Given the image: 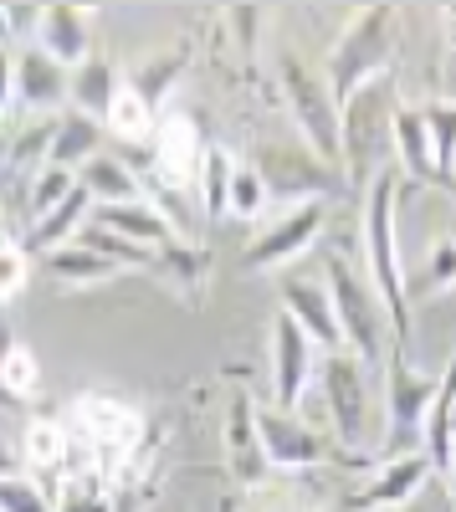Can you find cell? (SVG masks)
<instances>
[{"label":"cell","mask_w":456,"mask_h":512,"mask_svg":"<svg viewBox=\"0 0 456 512\" xmlns=\"http://www.w3.org/2000/svg\"><path fill=\"white\" fill-rule=\"evenodd\" d=\"M364 267H369V282H375L385 313L400 323L405 333V318H410V292H405V267H400V226H395V175L380 169L375 185H369V200H364Z\"/></svg>","instance_id":"1"},{"label":"cell","mask_w":456,"mask_h":512,"mask_svg":"<svg viewBox=\"0 0 456 512\" xmlns=\"http://www.w3.org/2000/svg\"><path fill=\"white\" fill-rule=\"evenodd\" d=\"M328 277V292H334V308H339V323H344V344L369 364V359H380V349H385V303H380V292H375V282L369 277H359L354 272V262L344 251H328V267H323Z\"/></svg>","instance_id":"2"},{"label":"cell","mask_w":456,"mask_h":512,"mask_svg":"<svg viewBox=\"0 0 456 512\" xmlns=\"http://www.w3.org/2000/svg\"><path fill=\"white\" fill-rule=\"evenodd\" d=\"M282 82H287V103L298 113V128L308 149L334 169L344 159V108L328 88V77H318L313 67H303L298 57H282Z\"/></svg>","instance_id":"3"},{"label":"cell","mask_w":456,"mask_h":512,"mask_svg":"<svg viewBox=\"0 0 456 512\" xmlns=\"http://www.w3.org/2000/svg\"><path fill=\"white\" fill-rule=\"evenodd\" d=\"M385 62H390V11L375 6L339 36L334 52H328V88H334L339 108L354 93H364L369 82H375V72H385Z\"/></svg>","instance_id":"4"},{"label":"cell","mask_w":456,"mask_h":512,"mask_svg":"<svg viewBox=\"0 0 456 512\" xmlns=\"http://www.w3.org/2000/svg\"><path fill=\"white\" fill-rule=\"evenodd\" d=\"M318 384H323V415L334 420V436L344 446L364 441L369 425V390H364V359L354 349L323 354L318 359Z\"/></svg>","instance_id":"5"},{"label":"cell","mask_w":456,"mask_h":512,"mask_svg":"<svg viewBox=\"0 0 456 512\" xmlns=\"http://www.w3.org/2000/svg\"><path fill=\"white\" fill-rule=\"evenodd\" d=\"M318 359H323V349L287 313H277L272 318V395H277V410L298 415L303 395L318 379Z\"/></svg>","instance_id":"6"},{"label":"cell","mask_w":456,"mask_h":512,"mask_svg":"<svg viewBox=\"0 0 456 512\" xmlns=\"http://www.w3.org/2000/svg\"><path fill=\"white\" fill-rule=\"evenodd\" d=\"M323 221H328V200H308V205H298V210H287L277 226H267L252 246H246L241 267H246V272H277V267H287V262H298V256L318 241Z\"/></svg>","instance_id":"7"},{"label":"cell","mask_w":456,"mask_h":512,"mask_svg":"<svg viewBox=\"0 0 456 512\" xmlns=\"http://www.w3.org/2000/svg\"><path fill=\"white\" fill-rule=\"evenodd\" d=\"M385 364H390V374H385L390 379V436H385V451H390L395 436H426V415L436 405L441 379L436 374H421L400 349Z\"/></svg>","instance_id":"8"},{"label":"cell","mask_w":456,"mask_h":512,"mask_svg":"<svg viewBox=\"0 0 456 512\" xmlns=\"http://www.w3.org/2000/svg\"><path fill=\"white\" fill-rule=\"evenodd\" d=\"M282 313L293 318L323 354L349 349V344H344V323H339V308H334V292H328V282L287 277V282H282Z\"/></svg>","instance_id":"9"},{"label":"cell","mask_w":456,"mask_h":512,"mask_svg":"<svg viewBox=\"0 0 456 512\" xmlns=\"http://www.w3.org/2000/svg\"><path fill=\"white\" fill-rule=\"evenodd\" d=\"M257 441H262V456L272 472H298V466H313L323 461V441L308 420L287 415V410H262L257 415Z\"/></svg>","instance_id":"10"},{"label":"cell","mask_w":456,"mask_h":512,"mask_svg":"<svg viewBox=\"0 0 456 512\" xmlns=\"http://www.w3.org/2000/svg\"><path fill=\"white\" fill-rule=\"evenodd\" d=\"M436 477V466L426 461V451H400L395 461L380 466V477L369 482L364 492L349 497V507L359 512H390V507H405L410 497H421V487Z\"/></svg>","instance_id":"11"},{"label":"cell","mask_w":456,"mask_h":512,"mask_svg":"<svg viewBox=\"0 0 456 512\" xmlns=\"http://www.w3.org/2000/svg\"><path fill=\"white\" fill-rule=\"evenodd\" d=\"M154 169H159V185H175V190L200 185L205 144H200V128L190 118H164L154 128Z\"/></svg>","instance_id":"12"},{"label":"cell","mask_w":456,"mask_h":512,"mask_svg":"<svg viewBox=\"0 0 456 512\" xmlns=\"http://www.w3.org/2000/svg\"><path fill=\"white\" fill-rule=\"evenodd\" d=\"M88 226L98 231H113L134 246H170L175 241V226L164 221V210L154 200H134V205H93Z\"/></svg>","instance_id":"13"},{"label":"cell","mask_w":456,"mask_h":512,"mask_svg":"<svg viewBox=\"0 0 456 512\" xmlns=\"http://www.w3.org/2000/svg\"><path fill=\"white\" fill-rule=\"evenodd\" d=\"M16 93H21L26 108H57L72 93V67H62L41 47H26L21 62H16Z\"/></svg>","instance_id":"14"},{"label":"cell","mask_w":456,"mask_h":512,"mask_svg":"<svg viewBox=\"0 0 456 512\" xmlns=\"http://www.w3.org/2000/svg\"><path fill=\"white\" fill-rule=\"evenodd\" d=\"M36 47L77 72L82 62L93 57L88 52V16L72 11V6H47V11H41V26H36Z\"/></svg>","instance_id":"15"},{"label":"cell","mask_w":456,"mask_h":512,"mask_svg":"<svg viewBox=\"0 0 456 512\" xmlns=\"http://www.w3.org/2000/svg\"><path fill=\"white\" fill-rule=\"evenodd\" d=\"M103 154V123L88 118V113H67L57 118V134H52V154H47V169H77L93 164Z\"/></svg>","instance_id":"16"},{"label":"cell","mask_w":456,"mask_h":512,"mask_svg":"<svg viewBox=\"0 0 456 512\" xmlns=\"http://www.w3.org/2000/svg\"><path fill=\"white\" fill-rule=\"evenodd\" d=\"M390 144H395L400 164H405L416 180H436V149H431V128H426V113H421V108H400V103H395Z\"/></svg>","instance_id":"17"},{"label":"cell","mask_w":456,"mask_h":512,"mask_svg":"<svg viewBox=\"0 0 456 512\" xmlns=\"http://www.w3.org/2000/svg\"><path fill=\"white\" fill-rule=\"evenodd\" d=\"M77 185L88 190L93 205H134V200H144V185L134 180V169L123 159H113V154H98L93 164H82Z\"/></svg>","instance_id":"18"},{"label":"cell","mask_w":456,"mask_h":512,"mask_svg":"<svg viewBox=\"0 0 456 512\" xmlns=\"http://www.w3.org/2000/svg\"><path fill=\"white\" fill-rule=\"evenodd\" d=\"M47 272H52L62 287H98V282L118 277L123 267H118V262H108L103 251H93L88 241H72V246H62V251H52V256H47Z\"/></svg>","instance_id":"19"},{"label":"cell","mask_w":456,"mask_h":512,"mask_svg":"<svg viewBox=\"0 0 456 512\" xmlns=\"http://www.w3.org/2000/svg\"><path fill=\"white\" fill-rule=\"evenodd\" d=\"M451 410H456V349H451V364H446V374H441V390H436V405H431V415H426V461L436 466V472H451V451H456V441H451Z\"/></svg>","instance_id":"20"},{"label":"cell","mask_w":456,"mask_h":512,"mask_svg":"<svg viewBox=\"0 0 456 512\" xmlns=\"http://www.w3.org/2000/svg\"><path fill=\"white\" fill-rule=\"evenodd\" d=\"M226 446H231V466H236V477L257 482L262 472H272V466H267V456H262V441H257V410L246 405V400H236V405H231Z\"/></svg>","instance_id":"21"},{"label":"cell","mask_w":456,"mask_h":512,"mask_svg":"<svg viewBox=\"0 0 456 512\" xmlns=\"http://www.w3.org/2000/svg\"><path fill=\"white\" fill-rule=\"evenodd\" d=\"M88 216H93V200H88V190L77 185V195L67 200V205H57L52 216H41L36 226H31V246L36 251H62V246H72V231H82L88 226Z\"/></svg>","instance_id":"22"},{"label":"cell","mask_w":456,"mask_h":512,"mask_svg":"<svg viewBox=\"0 0 456 512\" xmlns=\"http://www.w3.org/2000/svg\"><path fill=\"white\" fill-rule=\"evenodd\" d=\"M72 98H77V113L88 118H108L113 98H118V77L103 57H88L77 72H72Z\"/></svg>","instance_id":"23"},{"label":"cell","mask_w":456,"mask_h":512,"mask_svg":"<svg viewBox=\"0 0 456 512\" xmlns=\"http://www.w3.org/2000/svg\"><path fill=\"white\" fill-rule=\"evenodd\" d=\"M108 128H113V134L118 139H129V144H139V139H154V108L129 88V82H123V88H118V98H113V108H108V118H103Z\"/></svg>","instance_id":"24"},{"label":"cell","mask_w":456,"mask_h":512,"mask_svg":"<svg viewBox=\"0 0 456 512\" xmlns=\"http://www.w3.org/2000/svg\"><path fill=\"white\" fill-rule=\"evenodd\" d=\"M267 205H272V195H267V180H262V169H246V164H236V180H231V200H226V216H236V221H257Z\"/></svg>","instance_id":"25"},{"label":"cell","mask_w":456,"mask_h":512,"mask_svg":"<svg viewBox=\"0 0 456 512\" xmlns=\"http://www.w3.org/2000/svg\"><path fill=\"white\" fill-rule=\"evenodd\" d=\"M231 180H236V164L226 149H205V169H200V200L211 216H226V200H231Z\"/></svg>","instance_id":"26"},{"label":"cell","mask_w":456,"mask_h":512,"mask_svg":"<svg viewBox=\"0 0 456 512\" xmlns=\"http://www.w3.org/2000/svg\"><path fill=\"white\" fill-rule=\"evenodd\" d=\"M72 195H77V175H72V169H36V180H31V221L52 216V210L67 205Z\"/></svg>","instance_id":"27"},{"label":"cell","mask_w":456,"mask_h":512,"mask_svg":"<svg viewBox=\"0 0 456 512\" xmlns=\"http://www.w3.org/2000/svg\"><path fill=\"white\" fill-rule=\"evenodd\" d=\"M426 128H431V149H436V175L446 180L456 169V103H431L421 108Z\"/></svg>","instance_id":"28"},{"label":"cell","mask_w":456,"mask_h":512,"mask_svg":"<svg viewBox=\"0 0 456 512\" xmlns=\"http://www.w3.org/2000/svg\"><path fill=\"white\" fill-rule=\"evenodd\" d=\"M67 451H72V436L62 431L57 420H31V425H26V456H31L36 466H62Z\"/></svg>","instance_id":"29"},{"label":"cell","mask_w":456,"mask_h":512,"mask_svg":"<svg viewBox=\"0 0 456 512\" xmlns=\"http://www.w3.org/2000/svg\"><path fill=\"white\" fill-rule=\"evenodd\" d=\"M77 241H88L93 251H103L108 262H118V267H154V251H144V246H134V241H123V236H113V231L82 226V236H77Z\"/></svg>","instance_id":"30"},{"label":"cell","mask_w":456,"mask_h":512,"mask_svg":"<svg viewBox=\"0 0 456 512\" xmlns=\"http://www.w3.org/2000/svg\"><path fill=\"white\" fill-rule=\"evenodd\" d=\"M180 72H185V52H170L164 62H149V67H144V72L129 82V88H134V93H139L149 108H159V98L170 93V82H175Z\"/></svg>","instance_id":"31"},{"label":"cell","mask_w":456,"mask_h":512,"mask_svg":"<svg viewBox=\"0 0 456 512\" xmlns=\"http://www.w3.org/2000/svg\"><path fill=\"white\" fill-rule=\"evenodd\" d=\"M0 384H6L11 395H31L41 384V364H36V354L26 344L6 349V359H0Z\"/></svg>","instance_id":"32"},{"label":"cell","mask_w":456,"mask_h":512,"mask_svg":"<svg viewBox=\"0 0 456 512\" xmlns=\"http://www.w3.org/2000/svg\"><path fill=\"white\" fill-rule=\"evenodd\" d=\"M0 512H57L52 497L41 492L31 477H0Z\"/></svg>","instance_id":"33"},{"label":"cell","mask_w":456,"mask_h":512,"mask_svg":"<svg viewBox=\"0 0 456 512\" xmlns=\"http://www.w3.org/2000/svg\"><path fill=\"white\" fill-rule=\"evenodd\" d=\"M451 287H456V241L446 236V241H436L431 256H426V282H421V292H451Z\"/></svg>","instance_id":"34"},{"label":"cell","mask_w":456,"mask_h":512,"mask_svg":"<svg viewBox=\"0 0 456 512\" xmlns=\"http://www.w3.org/2000/svg\"><path fill=\"white\" fill-rule=\"evenodd\" d=\"M31 277V262H26V251L16 246H0V297H16Z\"/></svg>","instance_id":"35"},{"label":"cell","mask_w":456,"mask_h":512,"mask_svg":"<svg viewBox=\"0 0 456 512\" xmlns=\"http://www.w3.org/2000/svg\"><path fill=\"white\" fill-rule=\"evenodd\" d=\"M11 93H16V62H11L6 47H0V108L11 103Z\"/></svg>","instance_id":"36"},{"label":"cell","mask_w":456,"mask_h":512,"mask_svg":"<svg viewBox=\"0 0 456 512\" xmlns=\"http://www.w3.org/2000/svg\"><path fill=\"white\" fill-rule=\"evenodd\" d=\"M11 36H16V31H11V16H6V6H0V47H6Z\"/></svg>","instance_id":"37"},{"label":"cell","mask_w":456,"mask_h":512,"mask_svg":"<svg viewBox=\"0 0 456 512\" xmlns=\"http://www.w3.org/2000/svg\"><path fill=\"white\" fill-rule=\"evenodd\" d=\"M446 482H456V451H451V472H446Z\"/></svg>","instance_id":"38"},{"label":"cell","mask_w":456,"mask_h":512,"mask_svg":"<svg viewBox=\"0 0 456 512\" xmlns=\"http://www.w3.org/2000/svg\"><path fill=\"white\" fill-rule=\"evenodd\" d=\"M451 441H456V410H451Z\"/></svg>","instance_id":"39"},{"label":"cell","mask_w":456,"mask_h":512,"mask_svg":"<svg viewBox=\"0 0 456 512\" xmlns=\"http://www.w3.org/2000/svg\"><path fill=\"white\" fill-rule=\"evenodd\" d=\"M451 241H456V221H451Z\"/></svg>","instance_id":"40"},{"label":"cell","mask_w":456,"mask_h":512,"mask_svg":"<svg viewBox=\"0 0 456 512\" xmlns=\"http://www.w3.org/2000/svg\"><path fill=\"white\" fill-rule=\"evenodd\" d=\"M0 246H6V241H0Z\"/></svg>","instance_id":"41"}]
</instances>
